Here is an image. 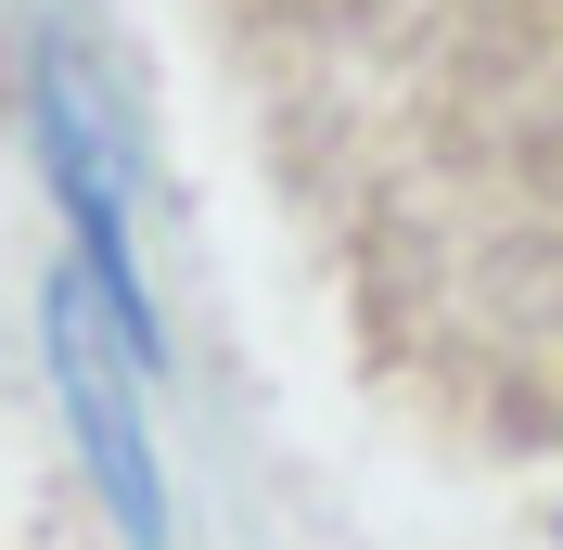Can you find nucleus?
Masks as SVG:
<instances>
[{
    "label": "nucleus",
    "mask_w": 563,
    "mask_h": 550,
    "mask_svg": "<svg viewBox=\"0 0 563 550\" xmlns=\"http://www.w3.org/2000/svg\"><path fill=\"white\" fill-rule=\"evenodd\" d=\"M52 372H65L77 461L115 499V525L129 538H167V499H154V308H141V270L65 256V282H52Z\"/></svg>",
    "instance_id": "nucleus-1"
}]
</instances>
